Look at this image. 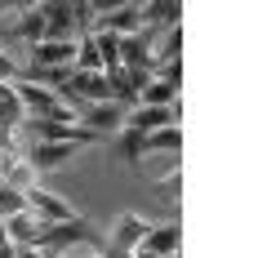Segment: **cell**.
I'll return each mask as SVG.
<instances>
[{
  "mask_svg": "<svg viewBox=\"0 0 258 258\" xmlns=\"http://www.w3.org/2000/svg\"><path fill=\"white\" fill-rule=\"evenodd\" d=\"M94 31H111V36H134V31H143V5H116V9H107L94 18Z\"/></svg>",
  "mask_w": 258,
  "mask_h": 258,
  "instance_id": "5b68a950",
  "label": "cell"
},
{
  "mask_svg": "<svg viewBox=\"0 0 258 258\" xmlns=\"http://www.w3.org/2000/svg\"><path fill=\"white\" fill-rule=\"evenodd\" d=\"M36 9L45 14V40H76V9H72V0H45Z\"/></svg>",
  "mask_w": 258,
  "mask_h": 258,
  "instance_id": "277c9868",
  "label": "cell"
},
{
  "mask_svg": "<svg viewBox=\"0 0 258 258\" xmlns=\"http://www.w3.org/2000/svg\"><path fill=\"white\" fill-rule=\"evenodd\" d=\"M45 258H72V254H45Z\"/></svg>",
  "mask_w": 258,
  "mask_h": 258,
  "instance_id": "7402d4cb",
  "label": "cell"
},
{
  "mask_svg": "<svg viewBox=\"0 0 258 258\" xmlns=\"http://www.w3.org/2000/svg\"><path fill=\"white\" fill-rule=\"evenodd\" d=\"M174 125L169 120V107H134V111H125V129H134V134H156V129Z\"/></svg>",
  "mask_w": 258,
  "mask_h": 258,
  "instance_id": "30bf717a",
  "label": "cell"
},
{
  "mask_svg": "<svg viewBox=\"0 0 258 258\" xmlns=\"http://www.w3.org/2000/svg\"><path fill=\"white\" fill-rule=\"evenodd\" d=\"M23 201H27V209H31L40 223H67V218H76V209L67 205V201H58L53 191H45L40 182H31V187H27Z\"/></svg>",
  "mask_w": 258,
  "mask_h": 258,
  "instance_id": "3957f363",
  "label": "cell"
},
{
  "mask_svg": "<svg viewBox=\"0 0 258 258\" xmlns=\"http://www.w3.org/2000/svg\"><path fill=\"white\" fill-rule=\"evenodd\" d=\"M23 103H18V94H14V85H5L0 80V129L5 134H14V129H23Z\"/></svg>",
  "mask_w": 258,
  "mask_h": 258,
  "instance_id": "7c38bea8",
  "label": "cell"
},
{
  "mask_svg": "<svg viewBox=\"0 0 258 258\" xmlns=\"http://www.w3.org/2000/svg\"><path fill=\"white\" fill-rule=\"evenodd\" d=\"M178 98V89H169V85H160V80H152L143 94H138V107H169Z\"/></svg>",
  "mask_w": 258,
  "mask_h": 258,
  "instance_id": "5bb4252c",
  "label": "cell"
},
{
  "mask_svg": "<svg viewBox=\"0 0 258 258\" xmlns=\"http://www.w3.org/2000/svg\"><path fill=\"white\" fill-rule=\"evenodd\" d=\"M182 249V227L178 223H152V232L143 240V254H156V258H178Z\"/></svg>",
  "mask_w": 258,
  "mask_h": 258,
  "instance_id": "52a82bcc",
  "label": "cell"
},
{
  "mask_svg": "<svg viewBox=\"0 0 258 258\" xmlns=\"http://www.w3.org/2000/svg\"><path fill=\"white\" fill-rule=\"evenodd\" d=\"M76 152H80L76 143H31V152H27L23 160L31 165V174H49L58 165H67Z\"/></svg>",
  "mask_w": 258,
  "mask_h": 258,
  "instance_id": "8992f818",
  "label": "cell"
},
{
  "mask_svg": "<svg viewBox=\"0 0 258 258\" xmlns=\"http://www.w3.org/2000/svg\"><path fill=\"white\" fill-rule=\"evenodd\" d=\"M14 258H45V254H40V249H18Z\"/></svg>",
  "mask_w": 258,
  "mask_h": 258,
  "instance_id": "e0dca14e",
  "label": "cell"
},
{
  "mask_svg": "<svg viewBox=\"0 0 258 258\" xmlns=\"http://www.w3.org/2000/svg\"><path fill=\"white\" fill-rule=\"evenodd\" d=\"M5 245H9V236H5V223H0V249H5Z\"/></svg>",
  "mask_w": 258,
  "mask_h": 258,
  "instance_id": "ffe728a7",
  "label": "cell"
},
{
  "mask_svg": "<svg viewBox=\"0 0 258 258\" xmlns=\"http://www.w3.org/2000/svg\"><path fill=\"white\" fill-rule=\"evenodd\" d=\"M9 9H18V5H9V0H0V14H9Z\"/></svg>",
  "mask_w": 258,
  "mask_h": 258,
  "instance_id": "d6986e66",
  "label": "cell"
},
{
  "mask_svg": "<svg viewBox=\"0 0 258 258\" xmlns=\"http://www.w3.org/2000/svg\"><path fill=\"white\" fill-rule=\"evenodd\" d=\"M18 76H23V72H18V62H14V58H9L5 49H0V80L9 85V80H18Z\"/></svg>",
  "mask_w": 258,
  "mask_h": 258,
  "instance_id": "2e32d148",
  "label": "cell"
},
{
  "mask_svg": "<svg viewBox=\"0 0 258 258\" xmlns=\"http://www.w3.org/2000/svg\"><path fill=\"white\" fill-rule=\"evenodd\" d=\"M76 125L89 129L94 138H107V134H120L125 129V107L120 103H80L76 107Z\"/></svg>",
  "mask_w": 258,
  "mask_h": 258,
  "instance_id": "6da1fadb",
  "label": "cell"
},
{
  "mask_svg": "<svg viewBox=\"0 0 258 258\" xmlns=\"http://www.w3.org/2000/svg\"><path fill=\"white\" fill-rule=\"evenodd\" d=\"M182 23V0H152L143 5V27L147 31H165V27Z\"/></svg>",
  "mask_w": 258,
  "mask_h": 258,
  "instance_id": "ba28073f",
  "label": "cell"
},
{
  "mask_svg": "<svg viewBox=\"0 0 258 258\" xmlns=\"http://www.w3.org/2000/svg\"><path fill=\"white\" fill-rule=\"evenodd\" d=\"M9 36H14V40H27V49H31V45H40V40H45V14H40L36 5H23V14L14 18Z\"/></svg>",
  "mask_w": 258,
  "mask_h": 258,
  "instance_id": "9c48e42d",
  "label": "cell"
},
{
  "mask_svg": "<svg viewBox=\"0 0 258 258\" xmlns=\"http://www.w3.org/2000/svg\"><path fill=\"white\" fill-rule=\"evenodd\" d=\"M89 40H94V49H98L103 76L120 72V36H111V31H89Z\"/></svg>",
  "mask_w": 258,
  "mask_h": 258,
  "instance_id": "8fae6325",
  "label": "cell"
},
{
  "mask_svg": "<svg viewBox=\"0 0 258 258\" xmlns=\"http://www.w3.org/2000/svg\"><path fill=\"white\" fill-rule=\"evenodd\" d=\"M134 258H156V254H143V249H138V254H134Z\"/></svg>",
  "mask_w": 258,
  "mask_h": 258,
  "instance_id": "44dd1931",
  "label": "cell"
},
{
  "mask_svg": "<svg viewBox=\"0 0 258 258\" xmlns=\"http://www.w3.org/2000/svg\"><path fill=\"white\" fill-rule=\"evenodd\" d=\"M18 254V249H14V245H5V249H0V258H14Z\"/></svg>",
  "mask_w": 258,
  "mask_h": 258,
  "instance_id": "ac0fdd59",
  "label": "cell"
},
{
  "mask_svg": "<svg viewBox=\"0 0 258 258\" xmlns=\"http://www.w3.org/2000/svg\"><path fill=\"white\" fill-rule=\"evenodd\" d=\"M147 152L178 156L182 152V125H165V129H156V134H147V138H143V156H147Z\"/></svg>",
  "mask_w": 258,
  "mask_h": 258,
  "instance_id": "4fadbf2b",
  "label": "cell"
},
{
  "mask_svg": "<svg viewBox=\"0 0 258 258\" xmlns=\"http://www.w3.org/2000/svg\"><path fill=\"white\" fill-rule=\"evenodd\" d=\"M147 232H152V223H147V218H138V214L129 209V214H120V218L111 223L107 249H111V254H138V249H143V240H147Z\"/></svg>",
  "mask_w": 258,
  "mask_h": 258,
  "instance_id": "7a4b0ae2",
  "label": "cell"
},
{
  "mask_svg": "<svg viewBox=\"0 0 258 258\" xmlns=\"http://www.w3.org/2000/svg\"><path fill=\"white\" fill-rule=\"evenodd\" d=\"M120 156H125L129 165H138V160H143V134H134V129H120Z\"/></svg>",
  "mask_w": 258,
  "mask_h": 258,
  "instance_id": "9a60e30c",
  "label": "cell"
}]
</instances>
